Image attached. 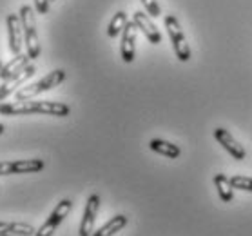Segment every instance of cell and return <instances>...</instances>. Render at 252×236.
Returning a JSON list of instances; mask_svg holds the SVG:
<instances>
[{"label": "cell", "instance_id": "22", "mask_svg": "<svg viewBox=\"0 0 252 236\" xmlns=\"http://www.w3.org/2000/svg\"><path fill=\"white\" fill-rule=\"evenodd\" d=\"M13 174V162H0V176Z\"/></svg>", "mask_w": 252, "mask_h": 236}, {"label": "cell", "instance_id": "12", "mask_svg": "<svg viewBox=\"0 0 252 236\" xmlns=\"http://www.w3.org/2000/svg\"><path fill=\"white\" fill-rule=\"evenodd\" d=\"M28 64H31V58H29L28 53L15 55V58L9 60L6 66H2V69H0V78H2V82L7 80V78H11L13 75H17L18 71H22Z\"/></svg>", "mask_w": 252, "mask_h": 236}, {"label": "cell", "instance_id": "16", "mask_svg": "<svg viewBox=\"0 0 252 236\" xmlns=\"http://www.w3.org/2000/svg\"><path fill=\"white\" fill-rule=\"evenodd\" d=\"M149 147H151V151H155V153H158V155L167 156V158H178V156L182 155L180 147L171 144V142H167V140H160V138L151 140Z\"/></svg>", "mask_w": 252, "mask_h": 236}, {"label": "cell", "instance_id": "14", "mask_svg": "<svg viewBox=\"0 0 252 236\" xmlns=\"http://www.w3.org/2000/svg\"><path fill=\"white\" fill-rule=\"evenodd\" d=\"M126 225H127V216H124V214H116V216H113L107 224H103L100 229L94 231L93 236H115L116 233H120Z\"/></svg>", "mask_w": 252, "mask_h": 236}, {"label": "cell", "instance_id": "3", "mask_svg": "<svg viewBox=\"0 0 252 236\" xmlns=\"http://www.w3.org/2000/svg\"><path fill=\"white\" fill-rule=\"evenodd\" d=\"M65 80V71L63 69H55L51 73H47L44 78H40L38 82H34L31 86H24L22 89H18L15 93V98H17L18 102H22V100H31L33 97L36 95H40L44 91H49L53 87H58L62 82Z\"/></svg>", "mask_w": 252, "mask_h": 236}, {"label": "cell", "instance_id": "2", "mask_svg": "<svg viewBox=\"0 0 252 236\" xmlns=\"http://www.w3.org/2000/svg\"><path fill=\"white\" fill-rule=\"evenodd\" d=\"M18 15H20V22H22L24 29V44H26L29 58L34 60L40 55V42H38V33H36V20H34L33 7L22 6Z\"/></svg>", "mask_w": 252, "mask_h": 236}, {"label": "cell", "instance_id": "6", "mask_svg": "<svg viewBox=\"0 0 252 236\" xmlns=\"http://www.w3.org/2000/svg\"><path fill=\"white\" fill-rule=\"evenodd\" d=\"M34 73H36V67H34L33 64H28L22 71H18L17 75H13L11 78H7V80L2 82V86H0V102L6 100V98L9 97V95H13L15 91H18L20 87H24V84H26Z\"/></svg>", "mask_w": 252, "mask_h": 236}, {"label": "cell", "instance_id": "1", "mask_svg": "<svg viewBox=\"0 0 252 236\" xmlns=\"http://www.w3.org/2000/svg\"><path fill=\"white\" fill-rule=\"evenodd\" d=\"M71 107L62 102L53 100H22V102H7L0 104V115L22 116V115H49V116H69Z\"/></svg>", "mask_w": 252, "mask_h": 236}, {"label": "cell", "instance_id": "21", "mask_svg": "<svg viewBox=\"0 0 252 236\" xmlns=\"http://www.w3.org/2000/svg\"><path fill=\"white\" fill-rule=\"evenodd\" d=\"M33 2H34L36 11L40 13V15H47V11H49V2H51V0H33Z\"/></svg>", "mask_w": 252, "mask_h": 236}, {"label": "cell", "instance_id": "9", "mask_svg": "<svg viewBox=\"0 0 252 236\" xmlns=\"http://www.w3.org/2000/svg\"><path fill=\"white\" fill-rule=\"evenodd\" d=\"M7 24V35H9V49L13 55H20L22 53V44H24V29L22 22H20V15H7L6 18Z\"/></svg>", "mask_w": 252, "mask_h": 236}, {"label": "cell", "instance_id": "20", "mask_svg": "<svg viewBox=\"0 0 252 236\" xmlns=\"http://www.w3.org/2000/svg\"><path fill=\"white\" fill-rule=\"evenodd\" d=\"M142 4L145 6V11L149 13L153 18L161 17V9H160V6H158V2H156V0H142Z\"/></svg>", "mask_w": 252, "mask_h": 236}, {"label": "cell", "instance_id": "26", "mask_svg": "<svg viewBox=\"0 0 252 236\" xmlns=\"http://www.w3.org/2000/svg\"><path fill=\"white\" fill-rule=\"evenodd\" d=\"M51 2H53V0H51Z\"/></svg>", "mask_w": 252, "mask_h": 236}, {"label": "cell", "instance_id": "18", "mask_svg": "<svg viewBox=\"0 0 252 236\" xmlns=\"http://www.w3.org/2000/svg\"><path fill=\"white\" fill-rule=\"evenodd\" d=\"M126 26H127V13L126 11H118L115 17H113V20L109 22L107 35H109L111 38H116V36L124 31V28H126Z\"/></svg>", "mask_w": 252, "mask_h": 236}, {"label": "cell", "instance_id": "19", "mask_svg": "<svg viewBox=\"0 0 252 236\" xmlns=\"http://www.w3.org/2000/svg\"><path fill=\"white\" fill-rule=\"evenodd\" d=\"M230 184H232V187H234V189L249 191V193H252V178H249V176L236 174V176H232V178H230Z\"/></svg>", "mask_w": 252, "mask_h": 236}, {"label": "cell", "instance_id": "4", "mask_svg": "<svg viewBox=\"0 0 252 236\" xmlns=\"http://www.w3.org/2000/svg\"><path fill=\"white\" fill-rule=\"evenodd\" d=\"M165 28L167 33L171 36L172 42V49H174V55L180 62H187L190 58V47L185 40V35L182 31V26L178 22V18L174 15H167L165 17Z\"/></svg>", "mask_w": 252, "mask_h": 236}, {"label": "cell", "instance_id": "7", "mask_svg": "<svg viewBox=\"0 0 252 236\" xmlns=\"http://www.w3.org/2000/svg\"><path fill=\"white\" fill-rule=\"evenodd\" d=\"M136 24L127 22V26L122 31V42H120V55L122 60L126 64H131L136 55Z\"/></svg>", "mask_w": 252, "mask_h": 236}, {"label": "cell", "instance_id": "23", "mask_svg": "<svg viewBox=\"0 0 252 236\" xmlns=\"http://www.w3.org/2000/svg\"><path fill=\"white\" fill-rule=\"evenodd\" d=\"M4 131H6V127H4V124H0V135H4Z\"/></svg>", "mask_w": 252, "mask_h": 236}, {"label": "cell", "instance_id": "5", "mask_svg": "<svg viewBox=\"0 0 252 236\" xmlns=\"http://www.w3.org/2000/svg\"><path fill=\"white\" fill-rule=\"evenodd\" d=\"M71 209H73V202L71 200L65 198V200L58 202V205L53 209V213L49 214V218L42 224V227L34 233V236H53V233L58 229V225L62 224L63 218L71 213Z\"/></svg>", "mask_w": 252, "mask_h": 236}, {"label": "cell", "instance_id": "8", "mask_svg": "<svg viewBox=\"0 0 252 236\" xmlns=\"http://www.w3.org/2000/svg\"><path fill=\"white\" fill-rule=\"evenodd\" d=\"M98 209H100V196L91 195L87 198L86 211H84V216H82V222H80V229H78V235L80 236H93Z\"/></svg>", "mask_w": 252, "mask_h": 236}, {"label": "cell", "instance_id": "10", "mask_svg": "<svg viewBox=\"0 0 252 236\" xmlns=\"http://www.w3.org/2000/svg\"><path fill=\"white\" fill-rule=\"evenodd\" d=\"M214 138L223 145V149L227 151L232 158H236V160H245L247 151L243 149V145H240L238 142H236V138L227 131V129H223V127H216V129H214Z\"/></svg>", "mask_w": 252, "mask_h": 236}, {"label": "cell", "instance_id": "17", "mask_svg": "<svg viewBox=\"0 0 252 236\" xmlns=\"http://www.w3.org/2000/svg\"><path fill=\"white\" fill-rule=\"evenodd\" d=\"M214 185L218 189V195L221 198V202L229 203V202L234 200V187L230 184V178H227L225 174H214Z\"/></svg>", "mask_w": 252, "mask_h": 236}, {"label": "cell", "instance_id": "25", "mask_svg": "<svg viewBox=\"0 0 252 236\" xmlns=\"http://www.w3.org/2000/svg\"><path fill=\"white\" fill-rule=\"evenodd\" d=\"M0 69H2V60H0Z\"/></svg>", "mask_w": 252, "mask_h": 236}, {"label": "cell", "instance_id": "15", "mask_svg": "<svg viewBox=\"0 0 252 236\" xmlns=\"http://www.w3.org/2000/svg\"><path fill=\"white\" fill-rule=\"evenodd\" d=\"M44 167H46V164L40 158H33V160H13V174L38 173Z\"/></svg>", "mask_w": 252, "mask_h": 236}, {"label": "cell", "instance_id": "11", "mask_svg": "<svg viewBox=\"0 0 252 236\" xmlns=\"http://www.w3.org/2000/svg\"><path fill=\"white\" fill-rule=\"evenodd\" d=\"M149 17H151L149 13L136 11L134 15H132V22L136 24V28L145 35V38H147L151 44H155L156 46V44H160L161 42V35H160V31H158V28L155 26V22H153Z\"/></svg>", "mask_w": 252, "mask_h": 236}, {"label": "cell", "instance_id": "24", "mask_svg": "<svg viewBox=\"0 0 252 236\" xmlns=\"http://www.w3.org/2000/svg\"><path fill=\"white\" fill-rule=\"evenodd\" d=\"M0 236H20V235H0Z\"/></svg>", "mask_w": 252, "mask_h": 236}, {"label": "cell", "instance_id": "13", "mask_svg": "<svg viewBox=\"0 0 252 236\" xmlns=\"http://www.w3.org/2000/svg\"><path fill=\"white\" fill-rule=\"evenodd\" d=\"M36 229L31 224L24 222H0V235H20V236H34Z\"/></svg>", "mask_w": 252, "mask_h": 236}]
</instances>
